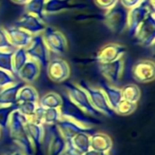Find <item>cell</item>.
<instances>
[{"instance_id":"1","label":"cell","mask_w":155,"mask_h":155,"mask_svg":"<svg viewBox=\"0 0 155 155\" xmlns=\"http://www.w3.org/2000/svg\"><path fill=\"white\" fill-rule=\"evenodd\" d=\"M27 120L28 118L19 113L17 110L13 111L9 117L6 132L9 135V138L20 149V152L23 154L35 155L26 130Z\"/></svg>"},{"instance_id":"2","label":"cell","mask_w":155,"mask_h":155,"mask_svg":"<svg viewBox=\"0 0 155 155\" xmlns=\"http://www.w3.org/2000/svg\"><path fill=\"white\" fill-rule=\"evenodd\" d=\"M129 9L124 7L120 1L104 14L103 22L111 32L116 35L122 34L128 25Z\"/></svg>"},{"instance_id":"3","label":"cell","mask_w":155,"mask_h":155,"mask_svg":"<svg viewBox=\"0 0 155 155\" xmlns=\"http://www.w3.org/2000/svg\"><path fill=\"white\" fill-rule=\"evenodd\" d=\"M59 112L61 118L70 120L85 128H91L93 124H98L97 118L85 114L69 99L67 94L62 96V104L59 107Z\"/></svg>"},{"instance_id":"4","label":"cell","mask_w":155,"mask_h":155,"mask_svg":"<svg viewBox=\"0 0 155 155\" xmlns=\"http://www.w3.org/2000/svg\"><path fill=\"white\" fill-rule=\"evenodd\" d=\"M64 87L67 91L69 99L85 114L97 119L101 116V114L99 113L91 104L87 93L80 86L73 83L67 82L64 84Z\"/></svg>"},{"instance_id":"5","label":"cell","mask_w":155,"mask_h":155,"mask_svg":"<svg viewBox=\"0 0 155 155\" xmlns=\"http://www.w3.org/2000/svg\"><path fill=\"white\" fill-rule=\"evenodd\" d=\"M78 85L87 93L91 104L99 113L101 114V115H105L107 117H113L115 115L114 110L109 104V102L100 88H95L83 80L80 81Z\"/></svg>"},{"instance_id":"6","label":"cell","mask_w":155,"mask_h":155,"mask_svg":"<svg viewBox=\"0 0 155 155\" xmlns=\"http://www.w3.org/2000/svg\"><path fill=\"white\" fill-rule=\"evenodd\" d=\"M25 49L30 59L36 61L42 67L47 68L50 60V54L42 35H33L30 44Z\"/></svg>"},{"instance_id":"7","label":"cell","mask_w":155,"mask_h":155,"mask_svg":"<svg viewBox=\"0 0 155 155\" xmlns=\"http://www.w3.org/2000/svg\"><path fill=\"white\" fill-rule=\"evenodd\" d=\"M46 136L47 141L46 152L47 155H62L66 150L67 141L61 134L57 124L46 126Z\"/></svg>"},{"instance_id":"8","label":"cell","mask_w":155,"mask_h":155,"mask_svg":"<svg viewBox=\"0 0 155 155\" xmlns=\"http://www.w3.org/2000/svg\"><path fill=\"white\" fill-rule=\"evenodd\" d=\"M152 12H154V10L151 8V6L148 5V3L145 0H143L135 7L129 9L127 29H128V34L132 38L134 37L142 23Z\"/></svg>"},{"instance_id":"9","label":"cell","mask_w":155,"mask_h":155,"mask_svg":"<svg viewBox=\"0 0 155 155\" xmlns=\"http://www.w3.org/2000/svg\"><path fill=\"white\" fill-rule=\"evenodd\" d=\"M135 41L145 47H150L154 45L155 41V15L152 12L148 15L145 20L138 28L134 37Z\"/></svg>"},{"instance_id":"10","label":"cell","mask_w":155,"mask_h":155,"mask_svg":"<svg viewBox=\"0 0 155 155\" xmlns=\"http://www.w3.org/2000/svg\"><path fill=\"white\" fill-rule=\"evenodd\" d=\"M43 33V38L50 51L60 54L66 53L68 49V40L60 31L51 26H46Z\"/></svg>"},{"instance_id":"11","label":"cell","mask_w":155,"mask_h":155,"mask_svg":"<svg viewBox=\"0 0 155 155\" xmlns=\"http://www.w3.org/2000/svg\"><path fill=\"white\" fill-rule=\"evenodd\" d=\"M46 69L49 79L55 83H63L70 75V67L62 58L50 59Z\"/></svg>"},{"instance_id":"12","label":"cell","mask_w":155,"mask_h":155,"mask_svg":"<svg viewBox=\"0 0 155 155\" xmlns=\"http://www.w3.org/2000/svg\"><path fill=\"white\" fill-rule=\"evenodd\" d=\"M127 48L120 44L109 43L102 46L96 54L94 60L98 64H105L115 61L125 54Z\"/></svg>"},{"instance_id":"13","label":"cell","mask_w":155,"mask_h":155,"mask_svg":"<svg viewBox=\"0 0 155 155\" xmlns=\"http://www.w3.org/2000/svg\"><path fill=\"white\" fill-rule=\"evenodd\" d=\"M26 130L34 149L35 155H38V153L41 151L42 145L45 142L46 126L37 123L32 118H28L26 122Z\"/></svg>"},{"instance_id":"14","label":"cell","mask_w":155,"mask_h":155,"mask_svg":"<svg viewBox=\"0 0 155 155\" xmlns=\"http://www.w3.org/2000/svg\"><path fill=\"white\" fill-rule=\"evenodd\" d=\"M132 77L139 83H149L154 80L155 64L151 60H140L136 62L132 69Z\"/></svg>"},{"instance_id":"15","label":"cell","mask_w":155,"mask_h":155,"mask_svg":"<svg viewBox=\"0 0 155 155\" xmlns=\"http://www.w3.org/2000/svg\"><path fill=\"white\" fill-rule=\"evenodd\" d=\"M98 69L100 74L111 83H118L124 70V59L122 57L105 64H98Z\"/></svg>"},{"instance_id":"16","label":"cell","mask_w":155,"mask_h":155,"mask_svg":"<svg viewBox=\"0 0 155 155\" xmlns=\"http://www.w3.org/2000/svg\"><path fill=\"white\" fill-rule=\"evenodd\" d=\"M15 26L20 27L31 35H37L42 33L46 28L45 21L41 20L37 16L29 14V13H24L16 22Z\"/></svg>"},{"instance_id":"17","label":"cell","mask_w":155,"mask_h":155,"mask_svg":"<svg viewBox=\"0 0 155 155\" xmlns=\"http://www.w3.org/2000/svg\"><path fill=\"white\" fill-rule=\"evenodd\" d=\"M12 46L16 48H26L31 42L33 35L17 26H7L4 28Z\"/></svg>"},{"instance_id":"18","label":"cell","mask_w":155,"mask_h":155,"mask_svg":"<svg viewBox=\"0 0 155 155\" xmlns=\"http://www.w3.org/2000/svg\"><path fill=\"white\" fill-rule=\"evenodd\" d=\"M60 112L59 109L56 108H44L37 104V107L35 111V114L32 117L37 123L43 124L44 126H49L57 124L60 120Z\"/></svg>"},{"instance_id":"19","label":"cell","mask_w":155,"mask_h":155,"mask_svg":"<svg viewBox=\"0 0 155 155\" xmlns=\"http://www.w3.org/2000/svg\"><path fill=\"white\" fill-rule=\"evenodd\" d=\"M86 5L84 4H74L73 0H46L44 13L52 15L66 10L82 9Z\"/></svg>"},{"instance_id":"20","label":"cell","mask_w":155,"mask_h":155,"mask_svg":"<svg viewBox=\"0 0 155 155\" xmlns=\"http://www.w3.org/2000/svg\"><path fill=\"white\" fill-rule=\"evenodd\" d=\"M57 126L66 141L71 140L75 135H77L81 132L93 131L92 128H85L70 120L64 119V118H60V120L57 124Z\"/></svg>"},{"instance_id":"21","label":"cell","mask_w":155,"mask_h":155,"mask_svg":"<svg viewBox=\"0 0 155 155\" xmlns=\"http://www.w3.org/2000/svg\"><path fill=\"white\" fill-rule=\"evenodd\" d=\"M39 73H40V65L36 61L29 58L27 62L18 71L16 75L24 83H32L38 77Z\"/></svg>"},{"instance_id":"22","label":"cell","mask_w":155,"mask_h":155,"mask_svg":"<svg viewBox=\"0 0 155 155\" xmlns=\"http://www.w3.org/2000/svg\"><path fill=\"white\" fill-rule=\"evenodd\" d=\"M112 148V141L110 136L102 133H93L90 135V149L108 153Z\"/></svg>"},{"instance_id":"23","label":"cell","mask_w":155,"mask_h":155,"mask_svg":"<svg viewBox=\"0 0 155 155\" xmlns=\"http://www.w3.org/2000/svg\"><path fill=\"white\" fill-rule=\"evenodd\" d=\"M25 84L24 82L15 83L0 91V106L13 105L16 104V96L18 90Z\"/></svg>"},{"instance_id":"24","label":"cell","mask_w":155,"mask_h":155,"mask_svg":"<svg viewBox=\"0 0 155 155\" xmlns=\"http://www.w3.org/2000/svg\"><path fill=\"white\" fill-rule=\"evenodd\" d=\"M100 88L103 91L108 102H109V104L111 105V107L115 110L117 105L120 104V102L122 100V92H121V89L119 88H116L105 82H102L100 83Z\"/></svg>"},{"instance_id":"25","label":"cell","mask_w":155,"mask_h":155,"mask_svg":"<svg viewBox=\"0 0 155 155\" xmlns=\"http://www.w3.org/2000/svg\"><path fill=\"white\" fill-rule=\"evenodd\" d=\"M93 131L81 132L75 135L71 140L67 141L75 149L84 153L90 149V135L93 134Z\"/></svg>"},{"instance_id":"26","label":"cell","mask_w":155,"mask_h":155,"mask_svg":"<svg viewBox=\"0 0 155 155\" xmlns=\"http://www.w3.org/2000/svg\"><path fill=\"white\" fill-rule=\"evenodd\" d=\"M38 94L37 90L29 85V84H24L17 93L16 96V104L17 103H23V102H34L38 103Z\"/></svg>"},{"instance_id":"27","label":"cell","mask_w":155,"mask_h":155,"mask_svg":"<svg viewBox=\"0 0 155 155\" xmlns=\"http://www.w3.org/2000/svg\"><path fill=\"white\" fill-rule=\"evenodd\" d=\"M38 105L44 108H56L59 109L62 104V96L55 92H49L38 99Z\"/></svg>"},{"instance_id":"28","label":"cell","mask_w":155,"mask_h":155,"mask_svg":"<svg viewBox=\"0 0 155 155\" xmlns=\"http://www.w3.org/2000/svg\"><path fill=\"white\" fill-rule=\"evenodd\" d=\"M122 99L131 103L137 104V102L141 98V90L138 85L133 84H129L124 85L122 89Z\"/></svg>"},{"instance_id":"29","label":"cell","mask_w":155,"mask_h":155,"mask_svg":"<svg viewBox=\"0 0 155 155\" xmlns=\"http://www.w3.org/2000/svg\"><path fill=\"white\" fill-rule=\"evenodd\" d=\"M46 0H29L25 5V9L26 13L32 14L41 20L45 21V13H44V7H45Z\"/></svg>"},{"instance_id":"30","label":"cell","mask_w":155,"mask_h":155,"mask_svg":"<svg viewBox=\"0 0 155 155\" xmlns=\"http://www.w3.org/2000/svg\"><path fill=\"white\" fill-rule=\"evenodd\" d=\"M29 59L25 48H16L13 54V73L16 75L18 71Z\"/></svg>"},{"instance_id":"31","label":"cell","mask_w":155,"mask_h":155,"mask_svg":"<svg viewBox=\"0 0 155 155\" xmlns=\"http://www.w3.org/2000/svg\"><path fill=\"white\" fill-rule=\"evenodd\" d=\"M14 50H0V69L9 72L13 74Z\"/></svg>"},{"instance_id":"32","label":"cell","mask_w":155,"mask_h":155,"mask_svg":"<svg viewBox=\"0 0 155 155\" xmlns=\"http://www.w3.org/2000/svg\"><path fill=\"white\" fill-rule=\"evenodd\" d=\"M16 110V104L13 105L0 106V129L1 131H7V124L10 114L13 111Z\"/></svg>"},{"instance_id":"33","label":"cell","mask_w":155,"mask_h":155,"mask_svg":"<svg viewBox=\"0 0 155 155\" xmlns=\"http://www.w3.org/2000/svg\"><path fill=\"white\" fill-rule=\"evenodd\" d=\"M37 107V103L34 102H23L16 104V110L27 118H32L34 116Z\"/></svg>"},{"instance_id":"34","label":"cell","mask_w":155,"mask_h":155,"mask_svg":"<svg viewBox=\"0 0 155 155\" xmlns=\"http://www.w3.org/2000/svg\"><path fill=\"white\" fill-rule=\"evenodd\" d=\"M136 108H137V104L131 103V102H128V101H125L122 99L120 102V104L117 105L114 112H115V114H118L120 115H129V114L134 113Z\"/></svg>"},{"instance_id":"35","label":"cell","mask_w":155,"mask_h":155,"mask_svg":"<svg viewBox=\"0 0 155 155\" xmlns=\"http://www.w3.org/2000/svg\"><path fill=\"white\" fill-rule=\"evenodd\" d=\"M16 82L13 74L0 69V89L1 90L7 86L14 84Z\"/></svg>"},{"instance_id":"36","label":"cell","mask_w":155,"mask_h":155,"mask_svg":"<svg viewBox=\"0 0 155 155\" xmlns=\"http://www.w3.org/2000/svg\"><path fill=\"white\" fill-rule=\"evenodd\" d=\"M14 49L15 48L10 44L4 28L0 26V50H14Z\"/></svg>"},{"instance_id":"37","label":"cell","mask_w":155,"mask_h":155,"mask_svg":"<svg viewBox=\"0 0 155 155\" xmlns=\"http://www.w3.org/2000/svg\"><path fill=\"white\" fill-rule=\"evenodd\" d=\"M118 2L119 0H94L95 5L100 9H104V10H108L111 8Z\"/></svg>"},{"instance_id":"38","label":"cell","mask_w":155,"mask_h":155,"mask_svg":"<svg viewBox=\"0 0 155 155\" xmlns=\"http://www.w3.org/2000/svg\"><path fill=\"white\" fill-rule=\"evenodd\" d=\"M119 1L124 7L128 9H132L136 5H138L143 0H119Z\"/></svg>"},{"instance_id":"39","label":"cell","mask_w":155,"mask_h":155,"mask_svg":"<svg viewBox=\"0 0 155 155\" xmlns=\"http://www.w3.org/2000/svg\"><path fill=\"white\" fill-rule=\"evenodd\" d=\"M83 155H108V153H101V152H98V151L90 149L88 152L84 153Z\"/></svg>"},{"instance_id":"40","label":"cell","mask_w":155,"mask_h":155,"mask_svg":"<svg viewBox=\"0 0 155 155\" xmlns=\"http://www.w3.org/2000/svg\"><path fill=\"white\" fill-rule=\"evenodd\" d=\"M11 1L17 5H26L29 0H11Z\"/></svg>"},{"instance_id":"41","label":"cell","mask_w":155,"mask_h":155,"mask_svg":"<svg viewBox=\"0 0 155 155\" xmlns=\"http://www.w3.org/2000/svg\"><path fill=\"white\" fill-rule=\"evenodd\" d=\"M147 3H148V5L151 6V8L153 9V10H154L155 8V5H154V0H145Z\"/></svg>"},{"instance_id":"42","label":"cell","mask_w":155,"mask_h":155,"mask_svg":"<svg viewBox=\"0 0 155 155\" xmlns=\"http://www.w3.org/2000/svg\"><path fill=\"white\" fill-rule=\"evenodd\" d=\"M5 155H24L21 152H16L14 153H9V154H5Z\"/></svg>"},{"instance_id":"43","label":"cell","mask_w":155,"mask_h":155,"mask_svg":"<svg viewBox=\"0 0 155 155\" xmlns=\"http://www.w3.org/2000/svg\"><path fill=\"white\" fill-rule=\"evenodd\" d=\"M1 133H2V131H1V129H0V136H1Z\"/></svg>"}]
</instances>
